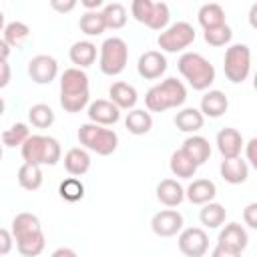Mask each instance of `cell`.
I'll return each instance as SVG.
<instances>
[{
	"label": "cell",
	"instance_id": "obj_6",
	"mask_svg": "<svg viewBox=\"0 0 257 257\" xmlns=\"http://www.w3.org/2000/svg\"><path fill=\"white\" fill-rule=\"evenodd\" d=\"M223 70L227 80L239 84L243 80H247L249 72H251V50L247 44H231L225 50V58H223Z\"/></svg>",
	"mask_w": 257,
	"mask_h": 257
},
{
	"label": "cell",
	"instance_id": "obj_13",
	"mask_svg": "<svg viewBox=\"0 0 257 257\" xmlns=\"http://www.w3.org/2000/svg\"><path fill=\"white\" fill-rule=\"evenodd\" d=\"M86 114H88L90 122L100 124V126L114 124V122H118V118H120V110H118L110 100H104V98H98V100L90 102Z\"/></svg>",
	"mask_w": 257,
	"mask_h": 257
},
{
	"label": "cell",
	"instance_id": "obj_24",
	"mask_svg": "<svg viewBox=\"0 0 257 257\" xmlns=\"http://www.w3.org/2000/svg\"><path fill=\"white\" fill-rule=\"evenodd\" d=\"M42 231V227H40V219L36 217V215H32V213H18L14 219H12V229H10V233H12V237H14V241L16 239H20V237H26V235H34V233H40Z\"/></svg>",
	"mask_w": 257,
	"mask_h": 257
},
{
	"label": "cell",
	"instance_id": "obj_49",
	"mask_svg": "<svg viewBox=\"0 0 257 257\" xmlns=\"http://www.w3.org/2000/svg\"><path fill=\"white\" fill-rule=\"evenodd\" d=\"M82 6L86 8V12H92V10L102 8L104 4H102V0H84V2H82Z\"/></svg>",
	"mask_w": 257,
	"mask_h": 257
},
{
	"label": "cell",
	"instance_id": "obj_47",
	"mask_svg": "<svg viewBox=\"0 0 257 257\" xmlns=\"http://www.w3.org/2000/svg\"><path fill=\"white\" fill-rule=\"evenodd\" d=\"M211 257H241V253H235V251H229L221 245H215V249L211 251Z\"/></svg>",
	"mask_w": 257,
	"mask_h": 257
},
{
	"label": "cell",
	"instance_id": "obj_50",
	"mask_svg": "<svg viewBox=\"0 0 257 257\" xmlns=\"http://www.w3.org/2000/svg\"><path fill=\"white\" fill-rule=\"evenodd\" d=\"M10 56V46L4 42V38H0V62H6Z\"/></svg>",
	"mask_w": 257,
	"mask_h": 257
},
{
	"label": "cell",
	"instance_id": "obj_21",
	"mask_svg": "<svg viewBox=\"0 0 257 257\" xmlns=\"http://www.w3.org/2000/svg\"><path fill=\"white\" fill-rule=\"evenodd\" d=\"M157 199L165 205V207H177L183 203L185 199V189L181 187L179 181L175 179H163L157 185Z\"/></svg>",
	"mask_w": 257,
	"mask_h": 257
},
{
	"label": "cell",
	"instance_id": "obj_26",
	"mask_svg": "<svg viewBox=\"0 0 257 257\" xmlns=\"http://www.w3.org/2000/svg\"><path fill=\"white\" fill-rule=\"evenodd\" d=\"M124 126L131 135H147L153 128V116L143 108H133L124 118Z\"/></svg>",
	"mask_w": 257,
	"mask_h": 257
},
{
	"label": "cell",
	"instance_id": "obj_17",
	"mask_svg": "<svg viewBox=\"0 0 257 257\" xmlns=\"http://www.w3.org/2000/svg\"><path fill=\"white\" fill-rule=\"evenodd\" d=\"M108 96H110V102L120 110V108H126V110H133L137 100H139V94H137V88L128 82H114L110 88H108Z\"/></svg>",
	"mask_w": 257,
	"mask_h": 257
},
{
	"label": "cell",
	"instance_id": "obj_20",
	"mask_svg": "<svg viewBox=\"0 0 257 257\" xmlns=\"http://www.w3.org/2000/svg\"><path fill=\"white\" fill-rule=\"evenodd\" d=\"M217 195V187L213 181L209 179H195L187 189H185V197L193 203V205H205L211 203Z\"/></svg>",
	"mask_w": 257,
	"mask_h": 257
},
{
	"label": "cell",
	"instance_id": "obj_32",
	"mask_svg": "<svg viewBox=\"0 0 257 257\" xmlns=\"http://www.w3.org/2000/svg\"><path fill=\"white\" fill-rule=\"evenodd\" d=\"M197 169H199V167H197L181 149L171 155V173H173L175 177H179V179H191V177H195Z\"/></svg>",
	"mask_w": 257,
	"mask_h": 257
},
{
	"label": "cell",
	"instance_id": "obj_44",
	"mask_svg": "<svg viewBox=\"0 0 257 257\" xmlns=\"http://www.w3.org/2000/svg\"><path fill=\"white\" fill-rule=\"evenodd\" d=\"M50 6H52V10H56V12H70V10H74L76 8V0H52L50 2Z\"/></svg>",
	"mask_w": 257,
	"mask_h": 257
},
{
	"label": "cell",
	"instance_id": "obj_11",
	"mask_svg": "<svg viewBox=\"0 0 257 257\" xmlns=\"http://www.w3.org/2000/svg\"><path fill=\"white\" fill-rule=\"evenodd\" d=\"M137 70L145 80H157L165 74L167 70V58L159 50H147L139 56Z\"/></svg>",
	"mask_w": 257,
	"mask_h": 257
},
{
	"label": "cell",
	"instance_id": "obj_40",
	"mask_svg": "<svg viewBox=\"0 0 257 257\" xmlns=\"http://www.w3.org/2000/svg\"><path fill=\"white\" fill-rule=\"evenodd\" d=\"M90 100V92L82 94H60V106L66 112H80Z\"/></svg>",
	"mask_w": 257,
	"mask_h": 257
},
{
	"label": "cell",
	"instance_id": "obj_18",
	"mask_svg": "<svg viewBox=\"0 0 257 257\" xmlns=\"http://www.w3.org/2000/svg\"><path fill=\"white\" fill-rule=\"evenodd\" d=\"M181 151H183L197 167L205 165V163L209 161V157H211V145H209V141H207L205 137H201V135H193V137L185 139Z\"/></svg>",
	"mask_w": 257,
	"mask_h": 257
},
{
	"label": "cell",
	"instance_id": "obj_42",
	"mask_svg": "<svg viewBox=\"0 0 257 257\" xmlns=\"http://www.w3.org/2000/svg\"><path fill=\"white\" fill-rule=\"evenodd\" d=\"M14 247V237L8 229H2L0 227V255H8Z\"/></svg>",
	"mask_w": 257,
	"mask_h": 257
},
{
	"label": "cell",
	"instance_id": "obj_12",
	"mask_svg": "<svg viewBox=\"0 0 257 257\" xmlns=\"http://www.w3.org/2000/svg\"><path fill=\"white\" fill-rule=\"evenodd\" d=\"M247 243H249V235L243 229V225H239V223L225 225L217 237V245H221L229 251H235V253H243Z\"/></svg>",
	"mask_w": 257,
	"mask_h": 257
},
{
	"label": "cell",
	"instance_id": "obj_41",
	"mask_svg": "<svg viewBox=\"0 0 257 257\" xmlns=\"http://www.w3.org/2000/svg\"><path fill=\"white\" fill-rule=\"evenodd\" d=\"M153 4H155V2H151V0H133L131 12H133L135 20L147 26V22H149V18H151V12H153Z\"/></svg>",
	"mask_w": 257,
	"mask_h": 257
},
{
	"label": "cell",
	"instance_id": "obj_25",
	"mask_svg": "<svg viewBox=\"0 0 257 257\" xmlns=\"http://www.w3.org/2000/svg\"><path fill=\"white\" fill-rule=\"evenodd\" d=\"M173 122H175V126H177L181 133H197V131H201V128H203L205 116L199 112V108L189 106V108L179 110V112L175 114Z\"/></svg>",
	"mask_w": 257,
	"mask_h": 257
},
{
	"label": "cell",
	"instance_id": "obj_43",
	"mask_svg": "<svg viewBox=\"0 0 257 257\" xmlns=\"http://www.w3.org/2000/svg\"><path fill=\"white\" fill-rule=\"evenodd\" d=\"M243 221H245L247 227L257 229V203H249L243 209Z\"/></svg>",
	"mask_w": 257,
	"mask_h": 257
},
{
	"label": "cell",
	"instance_id": "obj_35",
	"mask_svg": "<svg viewBox=\"0 0 257 257\" xmlns=\"http://www.w3.org/2000/svg\"><path fill=\"white\" fill-rule=\"evenodd\" d=\"M28 120L36 128H48L54 122V110L48 104H44V102L32 104L30 110H28Z\"/></svg>",
	"mask_w": 257,
	"mask_h": 257
},
{
	"label": "cell",
	"instance_id": "obj_46",
	"mask_svg": "<svg viewBox=\"0 0 257 257\" xmlns=\"http://www.w3.org/2000/svg\"><path fill=\"white\" fill-rule=\"evenodd\" d=\"M10 76H12L10 64H8V62H0V88L8 86V82H10Z\"/></svg>",
	"mask_w": 257,
	"mask_h": 257
},
{
	"label": "cell",
	"instance_id": "obj_48",
	"mask_svg": "<svg viewBox=\"0 0 257 257\" xmlns=\"http://www.w3.org/2000/svg\"><path fill=\"white\" fill-rule=\"evenodd\" d=\"M50 257H78V255H76V251L70 249V247H58V249L52 251Z\"/></svg>",
	"mask_w": 257,
	"mask_h": 257
},
{
	"label": "cell",
	"instance_id": "obj_9",
	"mask_svg": "<svg viewBox=\"0 0 257 257\" xmlns=\"http://www.w3.org/2000/svg\"><path fill=\"white\" fill-rule=\"evenodd\" d=\"M58 74V62L48 54H36L28 62V76L36 84H50Z\"/></svg>",
	"mask_w": 257,
	"mask_h": 257
},
{
	"label": "cell",
	"instance_id": "obj_37",
	"mask_svg": "<svg viewBox=\"0 0 257 257\" xmlns=\"http://www.w3.org/2000/svg\"><path fill=\"white\" fill-rule=\"evenodd\" d=\"M28 137H30L28 126H26L24 122H16V124H12L10 128H6V131L2 133V145L10 147V149H14V147H22L24 141H26Z\"/></svg>",
	"mask_w": 257,
	"mask_h": 257
},
{
	"label": "cell",
	"instance_id": "obj_33",
	"mask_svg": "<svg viewBox=\"0 0 257 257\" xmlns=\"http://www.w3.org/2000/svg\"><path fill=\"white\" fill-rule=\"evenodd\" d=\"M78 26H80V30H82L84 34H88V36H98V34H102V32L106 30L100 10L84 12V14L80 16V20H78Z\"/></svg>",
	"mask_w": 257,
	"mask_h": 257
},
{
	"label": "cell",
	"instance_id": "obj_1",
	"mask_svg": "<svg viewBox=\"0 0 257 257\" xmlns=\"http://www.w3.org/2000/svg\"><path fill=\"white\" fill-rule=\"evenodd\" d=\"M185 100H187V88L181 80L173 76L151 86L145 94V104L151 112H165L169 108L181 106Z\"/></svg>",
	"mask_w": 257,
	"mask_h": 257
},
{
	"label": "cell",
	"instance_id": "obj_4",
	"mask_svg": "<svg viewBox=\"0 0 257 257\" xmlns=\"http://www.w3.org/2000/svg\"><path fill=\"white\" fill-rule=\"evenodd\" d=\"M78 141L84 149L100 155V157H108L116 151L118 147V135L112 128L94 124V122H84L78 128Z\"/></svg>",
	"mask_w": 257,
	"mask_h": 257
},
{
	"label": "cell",
	"instance_id": "obj_51",
	"mask_svg": "<svg viewBox=\"0 0 257 257\" xmlns=\"http://www.w3.org/2000/svg\"><path fill=\"white\" fill-rule=\"evenodd\" d=\"M255 14H257V4H253L251 6V12H249V20H251L253 26H255Z\"/></svg>",
	"mask_w": 257,
	"mask_h": 257
},
{
	"label": "cell",
	"instance_id": "obj_45",
	"mask_svg": "<svg viewBox=\"0 0 257 257\" xmlns=\"http://www.w3.org/2000/svg\"><path fill=\"white\" fill-rule=\"evenodd\" d=\"M245 149H247V161L253 165V167H257V153H255V149H257V139H251L247 145H243Z\"/></svg>",
	"mask_w": 257,
	"mask_h": 257
},
{
	"label": "cell",
	"instance_id": "obj_31",
	"mask_svg": "<svg viewBox=\"0 0 257 257\" xmlns=\"http://www.w3.org/2000/svg\"><path fill=\"white\" fill-rule=\"evenodd\" d=\"M44 245H46V239H44V233L42 231L40 233H34V235H26V237L16 239V249L24 257H38L44 251Z\"/></svg>",
	"mask_w": 257,
	"mask_h": 257
},
{
	"label": "cell",
	"instance_id": "obj_19",
	"mask_svg": "<svg viewBox=\"0 0 257 257\" xmlns=\"http://www.w3.org/2000/svg\"><path fill=\"white\" fill-rule=\"evenodd\" d=\"M219 171H221V177H223L227 183H231V185H241V183H245L247 177H249V165H247V161H243L241 157L223 159Z\"/></svg>",
	"mask_w": 257,
	"mask_h": 257
},
{
	"label": "cell",
	"instance_id": "obj_5",
	"mask_svg": "<svg viewBox=\"0 0 257 257\" xmlns=\"http://www.w3.org/2000/svg\"><path fill=\"white\" fill-rule=\"evenodd\" d=\"M126 62H128V46L122 38L110 36L100 44L98 66L102 74L116 76L126 68Z\"/></svg>",
	"mask_w": 257,
	"mask_h": 257
},
{
	"label": "cell",
	"instance_id": "obj_16",
	"mask_svg": "<svg viewBox=\"0 0 257 257\" xmlns=\"http://www.w3.org/2000/svg\"><path fill=\"white\" fill-rule=\"evenodd\" d=\"M88 92V76L80 68H66L60 76V94H82Z\"/></svg>",
	"mask_w": 257,
	"mask_h": 257
},
{
	"label": "cell",
	"instance_id": "obj_27",
	"mask_svg": "<svg viewBox=\"0 0 257 257\" xmlns=\"http://www.w3.org/2000/svg\"><path fill=\"white\" fill-rule=\"evenodd\" d=\"M197 18H199V24H201L205 30H209V28H215V26L225 24V10H223L221 4L209 2V4H203V6L199 8Z\"/></svg>",
	"mask_w": 257,
	"mask_h": 257
},
{
	"label": "cell",
	"instance_id": "obj_10",
	"mask_svg": "<svg viewBox=\"0 0 257 257\" xmlns=\"http://www.w3.org/2000/svg\"><path fill=\"white\" fill-rule=\"evenodd\" d=\"M151 229L159 237H173L183 229V215L175 209H163L153 215Z\"/></svg>",
	"mask_w": 257,
	"mask_h": 257
},
{
	"label": "cell",
	"instance_id": "obj_8",
	"mask_svg": "<svg viewBox=\"0 0 257 257\" xmlns=\"http://www.w3.org/2000/svg\"><path fill=\"white\" fill-rule=\"evenodd\" d=\"M179 251L187 257H203L209 251V235L201 227H187L179 233Z\"/></svg>",
	"mask_w": 257,
	"mask_h": 257
},
{
	"label": "cell",
	"instance_id": "obj_3",
	"mask_svg": "<svg viewBox=\"0 0 257 257\" xmlns=\"http://www.w3.org/2000/svg\"><path fill=\"white\" fill-rule=\"evenodd\" d=\"M20 151H22L24 163L38 165V167L40 165L54 167L62 157L60 143L54 137H46V135H30L20 147Z\"/></svg>",
	"mask_w": 257,
	"mask_h": 257
},
{
	"label": "cell",
	"instance_id": "obj_15",
	"mask_svg": "<svg viewBox=\"0 0 257 257\" xmlns=\"http://www.w3.org/2000/svg\"><path fill=\"white\" fill-rule=\"evenodd\" d=\"M227 108H229V98L221 90H207L201 96V108H199V112L203 116L219 118V116H223L227 112Z\"/></svg>",
	"mask_w": 257,
	"mask_h": 257
},
{
	"label": "cell",
	"instance_id": "obj_54",
	"mask_svg": "<svg viewBox=\"0 0 257 257\" xmlns=\"http://www.w3.org/2000/svg\"><path fill=\"white\" fill-rule=\"evenodd\" d=\"M0 161H2V145H0Z\"/></svg>",
	"mask_w": 257,
	"mask_h": 257
},
{
	"label": "cell",
	"instance_id": "obj_39",
	"mask_svg": "<svg viewBox=\"0 0 257 257\" xmlns=\"http://www.w3.org/2000/svg\"><path fill=\"white\" fill-rule=\"evenodd\" d=\"M203 38H205V42H207V44H211V46H217V48H219V46H225V44H229V42H231L233 32H231V28H229L227 24H221V26H215V28L205 30Z\"/></svg>",
	"mask_w": 257,
	"mask_h": 257
},
{
	"label": "cell",
	"instance_id": "obj_22",
	"mask_svg": "<svg viewBox=\"0 0 257 257\" xmlns=\"http://www.w3.org/2000/svg\"><path fill=\"white\" fill-rule=\"evenodd\" d=\"M70 62L74 64V68H86L90 64H94L96 60V46L90 42V40H78L70 46Z\"/></svg>",
	"mask_w": 257,
	"mask_h": 257
},
{
	"label": "cell",
	"instance_id": "obj_52",
	"mask_svg": "<svg viewBox=\"0 0 257 257\" xmlns=\"http://www.w3.org/2000/svg\"><path fill=\"white\" fill-rule=\"evenodd\" d=\"M4 26H6V22H4V12L0 10V32H4Z\"/></svg>",
	"mask_w": 257,
	"mask_h": 257
},
{
	"label": "cell",
	"instance_id": "obj_53",
	"mask_svg": "<svg viewBox=\"0 0 257 257\" xmlns=\"http://www.w3.org/2000/svg\"><path fill=\"white\" fill-rule=\"evenodd\" d=\"M4 108H6V104H4V98L0 96V116L4 114Z\"/></svg>",
	"mask_w": 257,
	"mask_h": 257
},
{
	"label": "cell",
	"instance_id": "obj_38",
	"mask_svg": "<svg viewBox=\"0 0 257 257\" xmlns=\"http://www.w3.org/2000/svg\"><path fill=\"white\" fill-rule=\"evenodd\" d=\"M169 20H171V10H169V6H167L165 2H155L147 26L153 28V30H161V32H163V30L169 26Z\"/></svg>",
	"mask_w": 257,
	"mask_h": 257
},
{
	"label": "cell",
	"instance_id": "obj_23",
	"mask_svg": "<svg viewBox=\"0 0 257 257\" xmlns=\"http://www.w3.org/2000/svg\"><path fill=\"white\" fill-rule=\"evenodd\" d=\"M64 169L68 175L72 177H80L90 169V155L80 149V147H72L66 151L64 155Z\"/></svg>",
	"mask_w": 257,
	"mask_h": 257
},
{
	"label": "cell",
	"instance_id": "obj_36",
	"mask_svg": "<svg viewBox=\"0 0 257 257\" xmlns=\"http://www.w3.org/2000/svg\"><path fill=\"white\" fill-rule=\"evenodd\" d=\"M58 193H60V197H62L64 201L76 203V201H80V199L84 197V185L80 183L78 177H68V179H64V181L60 183Z\"/></svg>",
	"mask_w": 257,
	"mask_h": 257
},
{
	"label": "cell",
	"instance_id": "obj_28",
	"mask_svg": "<svg viewBox=\"0 0 257 257\" xmlns=\"http://www.w3.org/2000/svg\"><path fill=\"white\" fill-rule=\"evenodd\" d=\"M225 219H227L225 207H223L221 203H213V201H211V203H205L203 209H201V213H199L201 225H205V227H209V229L221 227V225L225 223Z\"/></svg>",
	"mask_w": 257,
	"mask_h": 257
},
{
	"label": "cell",
	"instance_id": "obj_2",
	"mask_svg": "<svg viewBox=\"0 0 257 257\" xmlns=\"http://www.w3.org/2000/svg\"><path fill=\"white\" fill-rule=\"evenodd\" d=\"M177 68L195 90H207L215 82V66L199 52L181 54L177 60Z\"/></svg>",
	"mask_w": 257,
	"mask_h": 257
},
{
	"label": "cell",
	"instance_id": "obj_7",
	"mask_svg": "<svg viewBox=\"0 0 257 257\" xmlns=\"http://www.w3.org/2000/svg\"><path fill=\"white\" fill-rule=\"evenodd\" d=\"M193 42H195V28L183 20L167 26L157 38V44L163 52H179L191 46Z\"/></svg>",
	"mask_w": 257,
	"mask_h": 257
},
{
	"label": "cell",
	"instance_id": "obj_30",
	"mask_svg": "<svg viewBox=\"0 0 257 257\" xmlns=\"http://www.w3.org/2000/svg\"><path fill=\"white\" fill-rule=\"evenodd\" d=\"M18 185L24 191H36V189H40V185H42V169L38 165L24 163L18 169Z\"/></svg>",
	"mask_w": 257,
	"mask_h": 257
},
{
	"label": "cell",
	"instance_id": "obj_29",
	"mask_svg": "<svg viewBox=\"0 0 257 257\" xmlns=\"http://www.w3.org/2000/svg\"><path fill=\"white\" fill-rule=\"evenodd\" d=\"M100 14H102V20H104V26L110 28V30H118L126 24V8L120 2L104 4Z\"/></svg>",
	"mask_w": 257,
	"mask_h": 257
},
{
	"label": "cell",
	"instance_id": "obj_34",
	"mask_svg": "<svg viewBox=\"0 0 257 257\" xmlns=\"http://www.w3.org/2000/svg\"><path fill=\"white\" fill-rule=\"evenodd\" d=\"M30 36V28L28 24L20 22V20H14V22H8L4 26V42L12 48V46H20L26 38Z\"/></svg>",
	"mask_w": 257,
	"mask_h": 257
},
{
	"label": "cell",
	"instance_id": "obj_14",
	"mask_svg": "<svg viewBox=\"0 0 257 257\" xmlns=\"http://www.w3.org/2000/svg\"><path fill=\"white\" fill-rule=\"evenodd\" d=\"M217 149L223 155V159H233V157H241L243 151V137L237 128L225 126L217 133Z\"/></svg>",
	"mask_w": 257,
	"mask_h": 257
}]
</instances>
